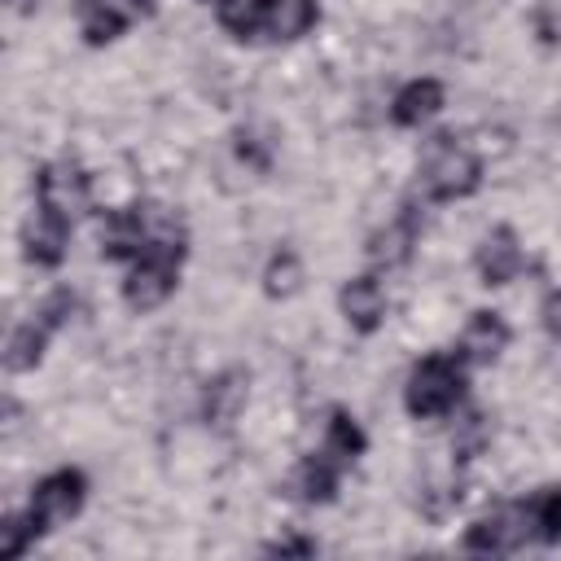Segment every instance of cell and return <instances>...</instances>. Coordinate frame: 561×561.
Returning a JSON list of instances; mask_svg holds the SVG:
<instances>
[{
  "mask_svg": "<svg viewBox=\"0 0 561 561\" xmlns=\"http://www.w3.org/2000/svg\"><path fill=\"white\" fill-rule=\"evenodd\" d=\"M337 307H342V316H346V324H351L355 333H373V329H381V320H386V285H381L373 272L351 276V280L342 285V294H337Z\"/></svg>",
  "mask_w": 561,
  "mask_h": 561,
  "instance_id": "10",
  "label": "cell"
},
{
  "mask_svg": "<svg viewBox=\"0 0 561 561\" xmlns=\"http://www.w3.org/2000/svg\"><path fill=\"white\" fill-rule=\"evenodd\" d=\"M530 522H535V543H557L561 539V486H539L526 495Z\"/></svg>",
  "mask_w": 561,
  "mask_h": 561,
  "instance_id": "20",
  "label": "cell"
},
{
  "mask_svg": "<svg viewBox=\"0 0 561 561\" xmlns=\"http://www.w3.org/2000/svg\"><path fill=\"white\" fill-rule=\"evenodd\" d=\"M206 4H210V0H206ZM215 4H219V0H215Z\"/></svg>",
  "mask_w": 561,
  "mask_h": 561,
  "instance_id": "29",
  "label": "cell"
},
{
  "mask_svg": "<svg viewBox=\"0 0 561 561\" xmlns=\"http://www.w3.org/2000/svg\"><path fill=\"white\" fill-rule=\"evenodd\" d=\"M83 500H88V478H83V469H70V465H66V469L44 473V478L31 486L26 517H31L35 535H48V530H57L61 522L79 517Z\"/></svg>",
  "mask_w": 561,
  "mask_h": 561,
  "instance_id": "5",
  "label": "cell"
},
{
  "mask_svg": "<svg viewBox=\"0 0 561 561\" xmlns=\"http://www.w3.org/2000/svg\"><path fill=\"white\" fill-rule=\"evenodd\" d=\"M75 22H79V35L92 48H101V44H114L127 31L131 13H127L123 0H75Z\"/></svg>",
  "mask_w": 561,
  "mask_h": 561,
  "instance_id": "13",
  "label": "cell"
},
{
  "mask_svg": "<svg viewBox=\"0 0 561 561\" xmlns=\"http://www.w3.org/2000/svg\"><path fill=\"white\" fill-rule=\"evenodd\" d=\"M70 228H75L70 219H61V215L35 206V215H31L26 228H22V250H26V259H31L35 267H57V263L66 259Z\"/></svg>",
  "mask_w": 561,
  "mask_h": 561,
  "instance_id": "9",
  "label": "cell"
},
{
  "mask_svg": "<svg viewBox=\"0 0 561 561\" xmlns=\"http://www.w3.org/2000/svg\"><path fill=\"white\" fill-rule=\"evenodd\" d=\"M535 35L543 44H561V0H539L535 4Z\"/></svg>",
  "mask_w": 561,
  "mask_h": 561,
  "instance_id": "24",
  "label": "cell"
},
{
  "mask_svg": "<svg viewBox=\"0 0 561 561\" xmlns=\"http://www.w3.org/2000/svg\"><path fill=\"white\" fill-rule=\"evenodd\" d=\"M9 9H18V13H31V9H35V0H9Z\"/></svg>",
  "mask_w": 561,
  "mask_h": 561,
  "instance_id": "28",
  "label": "cell"
},
{
  "mask_svg": "<svg viewBox=\"0 0 561 561\" xmlns=\"http://www.w3.org/2000/svg\"><path fill=\"white\" fill-rule=\"evenodd\" d=\"M53 333H57V329H53L48 320H39V316L22 320V324L9 333V342H4V368H9V373H31V368L44 359Z\"/></svg>",
  "mask_w": 561,
  "mask_h": 561,
  "instance_id": "15",
  "label": "cell"
},
{
  "mask_svg": "<svg viewBox=\"0 0 561 561\" xmlns=\"http://www.w3.org/2000/svg\"><path fill=\"white\" fill-rule=\"evenodd\" d=\"M508 346V324L500 311H473L465 333H460V355L465 364H495Z\"/></svg>",
  "mask_w": 561,
  "mask_h": 561,
  "instance_id": "12",
  "label": "cell"
},
{
  "mask_svg": "<svg viewBox=\"0 0 561 561\" xmlns=\"http://www.w3.org/2000/svg\"><path fill=\"white\" fill-rule=\"evenodd\" d=\"M184 254H188V232H184V224H175V228H167L162 237H153V241L131 259V267H127L123 302H127L131 311H153V307H162V302L175 294V285H180V263H184Z\"/></svg>",
  "mask_w": 561,
  "mask_h": 561,
  "instance_id": "1",
  "label": "cell"
},
{
  "mask_svg": "<svg viewBox=\"0 0 561 561\" xmlns=\"http://www.w3.org/2000/svg\"><path fill=\"white\" fill-rule=\"evenodd\" d=\"M241 399H245V377H241V373L215 377V381L206 386V421H215V425L232 421L237 408H241Z\"/></svg>",
  "mask_w": 561,
  "mask_h": 561,
  "instance_id": "21",
  "label": "cell"
},
{
  "mask_svg": "<svg viewBox=\"0 0 561 561\" xmlns=\"http://www.w3.org/2000/svg\"><path fill=\"white\" fill-rule=\"evenodd\" d=\"M364 447H368V434L359 430V421H355L346 408H333L329 421H324V443H320V451H329L337 465L351 469V465L364 456Z\"/></svg>",
  "mask_w": 561,
  "mask_h": 561,
  "instance_id": "17",
  "label": "cell"
},
{
  "mask_svg": "<svg viewBox=\"0 0 561 561\" xmlns=\"http://www.w3.org/2000/svg\"><path fill=\"white\" fill-rule=\"evenodd\" d=\"M31 539H39V535H35L26 513H4L0 517V557H22Z\"/></svg>",
  "mask_w": 561,
  "mask_h": 561,
  "instance_id": "23",
  "label": "cell"
},
{
  "mask_svg": "<svg viewBox=\"0 0 561 561\" xmlns=\"http://www.w3.org/2000/svg\"><path fill=\"white\" fill-rule=\"evenodd\" d=\"M267 9L272 0H219L215 18L232 39H259L267 35Z\"/></svg>",
  "mask_w": 561,
  "mask_h": 561,
  "instance_id": "18",
  "label": "cell"
},
{
  "mask_svg": "<svg viewBox=\"0 0 561 561\" xmlns=\"http://www.w3.org/2000/svg\"><path fill=\"white\" fill-rule=\"evenodd\" d=\"M526 543H535V522H530L526 500H508V504L482 513L478 522H469V530H465V552L504 557V552H517Z\"/></svg>",
  "mask_w": 561,
  "mask_h": 561,
  "instance_id": "6",
  "label": "cell"
},
{
  "mask_svg": "<svg viewBox=\"0 0 561 561\" xmlns=\"http://www.w3.org/2000/svg\"><path fill=\"white\" fill-rule=\"evenodd\" d=\"M412 241H416V219H412V210H403V215H394L381 232H373L368 259H373L377 267H399V263H408Z\"/></svg>",
  "mask_w": 561,
  "mask_h": 561,
  "instance_id": "16",
  "label": "cell"
},
{
  "mask_svg": "<svg viewBox=\"0 0 561 561\" xmlns=\"http://www.w3.org/2000/svg\"><path fill=\"white\" fill-rule=\"evenodd\" d=\"M175 224H180L175 210H167L158 202L114 206V210H105V224H101V254L105 259H118V263H131L153 237H162Z\"/></svg>",
  "mask_w": 561,
  "mask_h": 561,
  "instance_id": "4",
  "label": "cell"
},
{
  "mask_svg": "<svg viewBox=\"0 0 561 561\" xmlns=\"http://www.w3.org/2000/svg\"><path fill=\"white\" fill-rule=\"evenodd\" d=\"M465 386H469L465 355H460V351H430V355H425V359H416V364H412V373H408L403 408H408L416 421L447 416V412H456V408H460Z\"/></svg>",
  "mask_w": 561,
  "mask_h": 561,
  "instance_id": "2",
  "label": "cell"
},
{
  "mask_svg": "<svg viewBox=\"0 0 561 561\" xmlns=\"http://www.w3.org/2000/svg\"><path fill=\"white\" fill-rule=\"evenodd\" d=\"M127 4H131L136 13H153V4H158V0H127Z\"/></svg>",
  "mask_w": 561,
  "mask_h": 561,
  "instance_id": "27",
  "label": "cell"
},
{
  "mask_svg": "<svg viewBox=\"0 0 561 561\" xmlns=\"http://www.w3.org/2000/svg\"><path fill=\"white\" fill-rule=\"evenodd\" d=\"M443 101H447V92H443L438 79H412V83H403V88L394 92L390 118H394L399 127H421V123H430V118L443 110Z\"/></svg>",
  "mask_w": 561,
  "mask_h": 561,
  "instance_id": "14",
  "label": "cell"
},
{
  "mask_svg": "<svg viewBox=\"0 0 561 561\" xmlns=\"http://www.w3.org/2000/svg\"><path fill=\"white\" fill-rule=\"evenodd\" d=\"M482 184V162L469 145H460L451 131L434 136L416 162V193L425 202H456L469 197Z\"/></svg>",
  "mask_w": 561,
  "mask_h": 561,
  "instance_id": "3",
  "label": "cell"
},
{
  "mask_svg": "<svg viewBox=\"0 0 561 561\" xmlns=\"http://www.w3.org/2000/svg\"><path fill=\"white\" fill-rule=\"evenodd\" d=\"M35 206L75 224L88 210V175H83V167L66 162V158L61 162H44L39 175H35Z\"/></svg>",
  "mask_w": 561,
  "mask_h": 561,
  "instance_id": "7",
  "label": "cell"
},
{
  "mask_svg": "<svg viewBox=\"0 0 561 561\" xmlns=\"http://www.w3.org/2000/svg\"><path fill=\"white\" fill-rule=\"evenodd\" d=\"M298 280H302L298 254H294V250H276L272 263H267V272H263V289H267L272 298H289V294L298 289Z\"/></svg>",
  "mask_w": 561,
  "mask_h": 561,
  "instance_id": "22",
  "label": "cell"
},
{
  "mask_svg": "<svg viewBox=\"0 0 561 561\" xmlns=\"http://www.w3.org/2000/svg\"><path fill=\"white\" fill-rule=\"evenodd\" d=\"M539 320H543L548 337H557V342H561V289H552V294L543 298V307H539Z\"/></svg>",
  "mask_w": 561,
  "mask_h": 561,
  "instance_id": "25",
  "label": "cell"
},
{
  "mask_svg": "<svg viewBox=\"0 0 561 561\" xmlns=\"http://www.w3.org/2000/svg\"><path fill=\"white\" fill-rule=\"evenodd\" d=\"M342 473H346V465H337L329 451H311L298 460V469L289 478V495H298L302 504H329L337 495Z\"/></svg>",
  "mask_w": 561,
  "mask_h": 561,
  "instance_id": "11",
  "label": "cell"
},
{
  "mask_svg": "<svg viewBox=\"0 0 561 561\" xmlns=\"http://www.w3.org/2000/svg\"><path fill=\"white\" fill-rule=\"evenodd\" d=\"M267 552H280V557H311L316 552V539H298V535H285V539H272Z\"/></svg>",
  "mask_w": 561,
  "mask_h": 561,
  "instance_id": "26",
  "label": "cell"
},
{
  "mask_svg": "<svg viewBox=\"0 0 561 561\" xmlns=\"http://www.w3.org/2000/svg\"><path fill=\"white\" fill-rule=\"evenodd\" d=\"M320 22L316 0H272L267 9V39H302Z\"/></svg>",
  "mask_w": 561,
  "mask_h": 561,
  "instance_id": "19",
  "label": "cell"
},
{
  "mask_svg": "<svg viewBox=\"0 0 561 561\" xmlns=\"http://www.w3.org/2000/svg\"><path fill=\"white\" fill-rule=\"evenodd\" d=\"M473 267H478V276H482L486 289H500V285L517 280V272L526 267V254H522V245H517V232L504 228V224L491 228V232L478 241V250H473Z\"/></svg>",
  "mask_w": 561,
  "mask_h": 561,
  "instance_id": "8",
  "label": "cell"
}]
</instances>
